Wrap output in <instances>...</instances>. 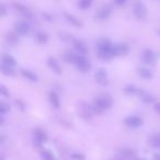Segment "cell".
<instances>
[{
	"instance_id": "6da1fadb",
	"label": "cell",
	"mask_w": 160,
	"mask_h": 160,
	"mask_svg": "<svg viewBox=\"0 0 160 160\" xmlns=\"http://www.w3.org/2000/svg\"><path fill=\"white\" fill-rule=\"evenodd\" d=\"M97 48H98V56L102 60H109L114 57L113 45L111 44L108 38H101L97 43Z\"/></svg>"
},
{
	"instance_id": "7a4b0ae2",
	"label": "cell",
	"mask_w": 160,
	"mask_h": 160,
	"mask_svg": "<svg viewBox=\"0 0 160 160\" xmlns=\"http://www.w3.org/2000/svg\"><path fill=\"white\" fill-rule=\"evenodd\" d=\"M112 104H113V99L109 93H101L94 99L93 102V110L97 114L102 113L105 110L111 109Z\"/></svg>"
},
{
	"instance_id": "3957f363",
	"label": "cell",
	"mask_w": 160,
	"mask_h": 160,
	"mask_svg": "<svg viewBox=\"0 0 160 160\" xmlns=\"http://www.w3.org/2000/svg\"><path fill=\"white\" fill-rule=\"evenodd\" d=\"M133 13L138 20H145L147 18V8L140 0H135L133 3Z\"/></svg>"
},
{
	"instance_id": "277c9868",
	"label": "cell",
	"mask_w": 160,
	"mask_h": 160,
	"mask_svg": "<svg viewBox=\"0 0 160 160\" xmlns=\"http://www.w3.org/2000/svg\"><path fill=\"white\" fill-rule=\"evenodd\" d=\"M73 65H75L80 71H82V72H87V71L90 70V68H91V64H90V62L87 59V57H86L83 54H79V53L76 56Z\"/></svg>"
},
{
	"instance_id": "5b68a950",
	"label": "cell",
	"mask_w": 160,
	"mask_h": 160,
	"mask_svg": "<svg viewBox=\"0 0 160 160\" xmlns=\"http://www.w3.org/2000/svg\"><path fill=\"white\" fill-rule=\"evenodd\" d=\"M78 112L83 118H91L93 114H96L92 105H89L85 102H80L79 107H78Z\"/></svg>"
},
{
	"instance_id": "8992f818",
	"label": "cell",
	"mask_w": 160,
	"mask_h": 160,
	"mask_svg": "<svg viewBox=\"0 0 160 160\" xmlns=\"http://www.w3.org/2000/svg\"><path fill=\"white\" fill-rule=\"evenodd\" d=\"M94 79L97 83L100 86H108L109 85V77H108V71L104 68H99L94 73Z\"/></svg>"
},
{
	"instance_id": "52a82bcc",
	"label": "cell",
	"mask_w": 160,
	"mask_h": 160,
	"mask_svg": "<svg viewBox=\"0 0 160 160\" xmlns=\"http://www.w3.org/2000/svg\"><path fill=\"white\" fill-rule=\"evenodd\" d=\"M47 140V135L45 134L44 131L42 129L38 128L34 131L33 133V142H34V145H36L38 147L42 146L45 142Z\"/></svg>"
},
{
	"instance_id": "ba28073f",
	"label": "cell",
	"mask_w": 160,
	"mask_h": 160,
	"mask_svg": "<svg viewBox=\"0 0 160 160\" xmlns=\"http://www.w3.org/2000/svg\"><path fill=\"white\" fill-rule=\"evenodd\" d=\"M124 123H125V125H127L128 127H132V128H138V127H140L142 125L144 121H142V118H139V116L133 115V116H127V118L124 120Z\"/></svg>"
},
{
	"instance_id": "9c48e42d",
	"label": "cell",
	"mask_w": 160,
	"mask_h": 160,
	"mask_svg": "<svg viewBox=\"0 0 160 160\" xmlns=\"http://www.w3.org/2000/svg\"><path fill=\"white\" fill-rule=\"evenodd\" d=\"M111 12H112V9L110 6H102V7L97 11L96 17L98 19H100V20H107V19H109L110 16H111Z\"/></svg>"
},
{
	"instance_id": "30bf717a",
	"label": "cell",
	"mask_w": 160,
	"mask_h": 160,
	"mask_svg": "<svg viewBox=\"0 0 160 160\" xmlns=\"http://www.w3.org/2000/svg\"><path fill=\"white\" fill-rule=\"evenodd\" d=\"M47 66L49 67L51 70H53V72L57 73V75H60L62 72V67H60L59 62H57L55 57H48L47 58Z\"/></svg>"
},
{
	"instance_id": "8fae6325",
	"label": "cell",
	"mask_w": 160,
	"mask_h": 160,
	"mask_svg": "<svg viewBox=\"0 0 160 160\" xmlns=\"http://www.w3.org/2000/svg\"><path fill=\"white\" fill-rule=\"evenodd\" d=\"M14 28H16V32L20 35H25L30 31V24L27 21H19V22L16 23Z\"/></svg>"
},
{
	"instance_id": "7c38bea8",
	"label": "cell",
	"mask_w": 160,
	"mask_h": 160,
	"mask_svg": "<svg viewBox=\"0 0 160 160\" xmlns=\"http://www.w3.org/2000/svg\"><path fill=\"white\" fill-rule=\"evenodd\" d=\"M71 42H72V46L75 47V49L79 54H83V55H86V54L88 53V47L86 46V44L82 42V41L76 40V38H73V40L71 41Z\"/></svg>"
},
{
	"instance_id": "4fadbf2b",
	"label": "cell",
	"mask_w": 160,
	"mask_h": 160,
	"mask_svg": "<svg viewBox=\"0 0 160 160\" xmlns=\"http://www.w3.org/2000/svg\"><path fill=\"white\" fill-rule=\"evenodd\" d=\"M137 94L139 96L140 100H142L144 103H146V104H149V103H152L153 101H155V97H153L152 94L149 93V92L145 91V90L138 89Z\"/></svg>"
},
{
	"instance_id": "5bb4252c",
	"label": "cell",
	"mask_w": 160,
	"mask_h": 160,
	"mask_svg": "<svg viewBox=\"0 0 160 160\" xmlns=\"http://www.w3.org/2000/svg\"><path fill=\"white\" fill-rule=\"evenodd\" d=\"M19 35L20 34L17 33V32H8L6 34V41H7L8 44L12 45V46H16V45L19 44V41H20Z\"/></svg>"
},
{
	"instance_id": "9a60e30c",
	"label": "cell",
	"mask_w": 160,
	"mask_h": 160,
	"mask_svg": "<svg viewBox=\"0 0 160 160\" xmlns=\"http://www.w3.org/2000/svg\"><path fill=\"white\" fill-rule=\"evenodd\" d=\"M13 7L16 8L17 10H18L19 12H20L21 14H22L23 17H24L27 20H31L32 19V13H31V11H30L29 9H28L25 6H23V5H21V3H13Z\"/></svg>"
},
{
	"instance_id": "2e32d148",
	"label": "cell",
	"mask_w": 160,
	"mask_h": 160,
	"mask_svg": "<svg viewBox=\"0 0 160 160\" xmlns=\"http://www.w3.org/2000/svg\"><path fill=\"white\" fill-rule=\"evenodd\" d=\"M142 60H144V62H146V64L152 65L156 60L155 53H153L151 49H145L144 53H142Z\"/></svg>"
},
{
	"instance_id": "e0dca14e",
	"label": "cell",
	"mask_w": 160,
	"mask_h": 160,
	"mask_svg": "<svg viewBox=\"0 0 160 160\" xmlns=\"http://www.w3.org/2000/svg\"><path fill=\"white\" fill-rule=\"evenodd\" d=\"M113 51L115 56H124L128 53V46L125 44H116L113 45Z\"/></svg>"
},
{
	"instance_id": "ac0fdd59",
	"label": "cell",
	"mask_w": 160,
	"mask_h": 160,
	"mask_svg": "<svg viewBox=\"0 0 160 160\" xmlns=\"http://www.w3.org/2000/svg\"><path fill=\"white\" fill-rule=\"evenodd\" d=\"M64 17L66 18V20L68 21L70 24H72L73 27H76V28H82L83 27V23L81 22V21L79 20V19H77L75 16H72V14H69V13H67V12H65L64 13Z\"/></svg>"
},
{
	"instance_id": "d6986e66",
	"label": "cell",
	"mask_w": 160,
	"mask_h": 160,
	"mask_svg": "<svg viewBox=\"0 0 160 160\" xmlns=\"http://www.w3.org/2000/svg\"><path fill=\"white\" fill-rule=\"evenodd\" d=\"M49 102H51V105L54 109H59V107H60L59 97H58V94L56 93L55 91L49 92Z\"/></svg>"
},
{
	"instance_id": "ffe728a7",
	"label": "cell",
	"mask_w": 160,
	"mask_h": 160,
	"mask_svg": "<svg viewBox=\"0 0 160 160\" xmlns=\"http://www.w3.org/2000/svg\"><path fill=\"white\" fill-rule=\"evenodd\" d=\"M21 73H22L23 77L29 79L30 81H32V82H38V77L36 76V73L31 70H29V69H22V70H21Z\"/></svg>"
},
{
	"instance_id": "44dd1931",
	"label": "cell",
	"mask_w": 160,
	"mask_h": 160,
	"mask_svg": "<svg viewBox=\"0 0 160 160\" xmlns=\"http://www.w3.org/2000/svg\"><path fill=\"white\" fill-rule=\"evenodd\" d=\"M138 76L142 78V79H151L152 78V72L150 69H148L147 67H139L137 69Z\"/></svg>"
},
{
	"instance_id": "7402d4cb",
	"label": "cell",
	"mask_w": 160,
	"mask_h": 160,
	"mask_svg": "<svg viewBox=\"0 0 160 160\" xmlns=\"http://www.w3.org/2000/svg\"><path fill=\"white\" fill-rule=\"evenodd\" d=\"M1 60H2V64L8 65V66L14 67L17 65L16 59L11 55H9V54H3L2 57H1Z\"/></svg>"
},
{
	"instance_id": "603a6c76",
	"label": "cell",
	"mask_w": 160,
	"mask_h": 160,
	"mask_svg": "<svg viewBox=\"0 0 160 160\" xmlns=\"http://www.w3.org/2000/svg\"><path fill=\"white\" fill-rule=\"evenodd\" d=\"M35 40L38 41L40 44H46L48 42V35H47L45 32L38 31L35 33Z\"/></svg>"
},
{
	"instance_id": "cb8c5ba5",
	"label": "cell",
	"mask_w": 160,
	"mask_h": 160,
	"mask_svg": "<svg viewBox=\"0 0 160 160\" xmlns=\"http://www.w3.org/2000/svg\"><path fill=\"white\" fill-rule=\"evenodd\" d=\"M76 56H77V54L72 53V52H66V53L62 55V58H64L65 62H68V64H73L76 59Z\"/></svg>"
},
{
	"instance_id": "d4e9b609",
	"label": "cell",
	"mask_w": 160,
	"mask_h": 160,
	"mask_svg": "<svg viewBox=\"0 0 160 160\" xmlns=\"http://www.w3.org/2000/svg\"><path fill=\"white\" fill-rule=\"evenodd\" d=\"M1 71H2L3 75H6V76H16V70L13 69V67L8 66V65H5V64L1 65Z\"/></svg>"
},
{
	"instance_id": "484cf974",
	"label": "cell",
	"mask_w": 160,
	"mask_h": 160,
	"mask_svg": "<svg viewBox=\"0 0 160 160\" xmlns=\"http://www.w3.org/2000/svg\"><path fill=\"white\" fill-rule=\"evenodd\" d=\"M92 5V0H79L78 2V7L81 10H87L91 7Z\"/></svg>"
},
{
	"instance_id": "4316f807",
	"label": "cell",
	"mask_w": 160,
	"mask_h": 160,
	"mask_svg": "<svg viewBox=\"0 0 160 160\" xmlns=\"http://www.w3.org/2000/svg\"><path fill=\"white\" fill-rule=\"evenodd\" d=\"M120 152H121V156L124 158H136L135 151H134L133 149H122Z\"/></svg>"
},
{
	"instance_id": "83f0119b",
	"label": "cell",
	"mask_w": 160,
	"mask_h": 160,
	"mask_svg": "<svg viewBox=\"0 0 160 160\" xmlns=\"http://www.w3.org/2000/svg\"><path fill=\"white\" fill-rule=\"evenodd\" d=\"M124 92L127 96H133V94H136L138 92V89L133 85H127L126 87L124 88Z\"/></svg>"
},
{
	"instance_id": "f1b7e54d",
	"label": "cell",
	"mask_w": 160,
	"mask_h": 160,
	"mask_svg": "<svg viewBox=\"0 0 160 160\" xmlns=\"http://www.w3.org/2000/svg\"><path fill=\"white\" fill-rule=\"evenodd\" d=\"M150 144L155 148L160 149V135H153L150 138Z\"/></svg>"
},
{
	"instance_id": "f546056e",
	"label": "cell",
	"mask_w": 160,
	"mask_h": 160,
	"mask_svg": "<svg viewBox=\"0 0 160 160\" xmlns=\"http://www.w3.org/2000/svg\"><path fill=\"white\" fill-rule=\"evenodd\" d=\"M41 157L44 158V159H47V160H51V159H54V155L49 150H47V149H44V150L41 151Z\"/></svg>"
},
{
	"instance_id": "4dcf8cb0",
	"label": "cell",
	"mask_w": 160,
	"mask_h": 160,
	"mask_svg": "<svg viewBox=\"0 0 160 160\" xmlns=\"http://www.w3.org/2000/svg\"><path fill=\"white\" fill-rule=\"evenodd\" d=\"M9 111H10V107L7 104V103H5V102L0 103V114L5 115V114L8 113Z\"/></svg>"
},
{
	"instance_id": "1f68e13d",
	"label": "cell",
	"mask_w": 160,
	"mask_h": 160,
	"mask_svg": "<svg viewBox=\"0 0 160 160\" xmlns=\"http://www.w3.org/2000/svg\"><path fill=\"white\" fill-rule=\"evenodd\" d=\"M0 93L2 94L3 97H8V98H9L10 97V93H9V91H8L7 90V88L5 87V86H0Z\"/></svg>"
},
{
	"instance_id": "d6a6232c",
	"label": "cell",
	"mask_w": 160,
	"mask_h": 160,
	"mask_svg": "<svg viewBox=\"0 0 160 160\" xmlns=\"http://www.w3.org/2000/svg\"><path fill=\"white\" fill-rule=\"evenodd\" d=\"M16 104L18 105V108L21 110V111H24V110H25V104L21 100H17L16 101Z\"/></svg>"
},
{
	"instance_id": "836d02e7",
	"label": "cell",
	"mask_w": 160,
	"mask_h": 160,
	"mask_svg": "<svg viewBox=\"0 0 160 160\" xmlns=\"http://www.w3.org/2000/svg\"><path fill=\"white\" fill-rule=\"evenodd\" d=\"M7 14V7L5 6V3H1V10H0V16L5 17Z\"/></svg>"
},
{
	"instance_id": "e575fe53",
	"label": "cell",
	"mask_w": 160,
	"mask_h": 160,
	"mask_svg": "<svg viewBox=\"0 0 160 160\" xmlns=\"http://www.w3.org/2000/svg\"><path fill=\"white\" fill-rule=\"evenodd\" d=\"M71 158H73V159H85V155H82V153H72Z\"/></svg>"
},
{
	"instance_id": "d590c367",
	"label": "cell",
	"mask_w": 160,
	"mask_h": 160,
	"mask_svg": "<svg viewBox=\"0 0 160 160\" xmlns=\"http://www.w3.org/2000/svg\"><path fill=\"white\" fill-rule=\"evenodd\" d=\"M114 2H115V5H118V6H123L127 2V0H114Z\"/></svg>"
},
{
	"instance_id": "8d00e7d4",
	"label": "cell",
	"mask_w": 160,
	"mask_h": 160,
	"mask_svg": "<svg viewBox=\"0 0 160 160\" xmlns=\"http://www.w3.org/2000/svg\"><path fill=\"white\" fill-rule=\"evenodd\" d=\"M42 16L44 17V18H46V19H47V21H53V18H52L51 16H48L47 13H43Z\"/></svg>"
},
{
	"instance_id": "74e56055",
	"label": "cell",
	"mask_w": 160,
	"mask_h": 160,
	"mask_svg": "<svg viewBox=\"0 0 160 160\" xmlns=\"http://www.w3.org/2000/svg\"><path fill=\"white\" fill-rule=\"evenodd\" d=\"M155 111L158 112V113L160 114V103H157V104H155Z\"/></svg>"
},
{
	"instance_id": "f35d334b",
	"label": "cell",
	"mask_w": 160,
	"mask_h": 160,
	"mask_svg": "<svg viewBox=\"0 0 160 160\" xmlns=\"http://www.w3.org/2000/svg\"><path fill=\"white\" fill-rule=\"evenodd\" d=\"M3 142H5V136H1V139H0V144H3Z\"/></svg>"
},
{
	"instance_id": "ab89813d",
	"label": "cell",
	"mask_w": 160,
	"mask_h": 160,
	"mask_svg": "<svg viewBox=\"0 0 160 160\" xmlns=\"http://www.w3.org/2000/svg\"><path fill=\"white\" fill-rule=\"evenodd\" d=\"M153 158H155V159H160V155H155Z\"/></svg>"
},
{
	"instance_id": "60d3db41",
	"label": "cell",
	"mask_w": 160,
	"mask_h": 160,
	"mask_svg": "<svg viewBox=\"0 0 160 160\" xmlns=\"http://www.w3.org/2000/svg\"><path fill=\"white\" fill-rule=\"evenodd\" d=\"M159 34H160V31H159Z\"/></svg>"
}]
</instances>
